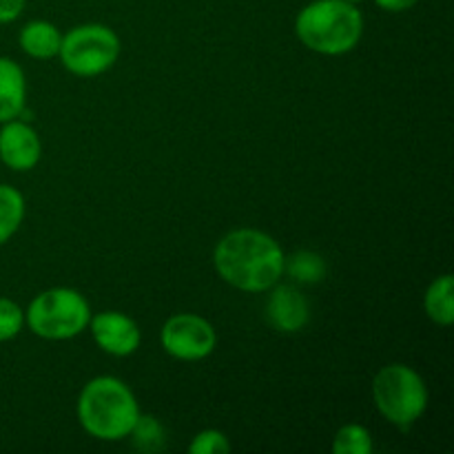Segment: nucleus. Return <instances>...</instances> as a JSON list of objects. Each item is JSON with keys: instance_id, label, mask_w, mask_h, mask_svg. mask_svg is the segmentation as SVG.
<instances>
[{"instance_id": "obj_17", "label": "nucleus", "mask_w": 454, "mask_h": 454, "mask_svg": "<svg viewBox=\"0 0 454 454\" xmlns=\"http://www.w3.org/2000/svg\"><path fill=\"white\" fill-rule=\"evenodd\" d=\"M372 450H375L372 434L362 424L341 426L333 439V452L335 454H372Z\"/></svg>"}, {"instance_id": "obj_2", "label": "nucleus", "mask_w": 454, "mask_h": 454, "mask_svg": "<svg viewBox=\"0 0 454 454\" xmlns=\"http://www.w3.org/2000/svg\"><path fill=\"white\" fill-rule=\"evenodd\" d=\"M75 415L87 434L100 442H122L142 415L133 390L114 375H100L82 386Z\"/></svg>"}, {"instance_id": "obj_15", "label": "nucleus", "mask_w": 454, "mask_h": 454, "mask_svg": "<svg viewBox=\"0 0 454 454\" xmlns=\"http://www.w3.org/2000/svg\"><path fill=\"white\" fill-rule=\"evenodd\" d=\"M284 273L297 284H319L326 279L328 264L319 253L295 251L293 255L284 257Z\"/></svg>"}, {"instance_id": "obj_16", "label": "nucleus", "mask_w": 454, "mask_h": 454, "mask_svg": "<svg viewBox=\"0 0 454 454\" xmlns=\"http://www.w3.org/2000/svg\"><path fill=\"white\" fill-rule=\"evenodd\" d=\"M127 439H131V446L137 452L145 454H158L167 448V430H164L162 421L153 415L137 417L136 426Z\"/></svg>"}, {"instance_id": "obj_3", "label": "nucleus", "mask_w": 454, "mask_h": 454, "mask_svg": "<svg viewBox=\"0 0 454 454\" xmlns=\"http://www.w3.org/2000/svg\"><path fill=\"white\" fill-rule=\"evenodd\" d=\"M300 43L319 56H344L364 35V13L348 0H313L295 18Z\"/></svg>"}, {"instance_id": "obj_19", "label": "nucleus", "mask_w": 454, "mask_h": 454, "mask_svg": "<svg viewBox=\"0 0 454 454\" xmlns=\"http://www.w3.org/2000/svg\"><path fill=\"white\" fill-rule=\"evenodd\" d=\"M191 454H229L231 452V442L222 430L217 428H207L200 430L193 437V442L189 443Z\"/></svg>"}, {"instance_id": "obj_10", "label": "nucleus", "mask_w": 454, "mask_h": 454, "mask_svg": "<svg viewBox=\"0 0 454 454\" xmlns=\"http://www.w3.org/2000/svg\"><path fill=\"white\" fill-rule=\"evenodd\" d=\"M269 300H266V319L275 331L284 335H293L309 326L310 306L304 293L288 284H275L269 288Z\"/></svg>"}, {"instance_id": "obj_20", "label": "nucleus", "mask_w": 454, "mask_h": 454, "mask_svg": "<svg viewBox=\"0 0 454 454\" xmlns=\"http://www.w3.org/2000/svg\"><path fill=\"white\" fill-rule=\"evenodd\" d=\"M27 0H0V25L18 20L25 12Z\"/></svg>"}, {"instance_id": "obj_8", "label": "nucleus", "mask_w": 454, "mask_h": 454, "mask_svg": "<svg viewBox=\"0 0 454 454\" xmlns=\"http://www.w3.org/2000/svg\"><path fill=\"white\" fill-rule=\"evenodd\" d=\"M87 328L91 331L98 348L111 357H129L142 344V331L136 319L120 310H102L91 315Z\"/></svg>"}, {"instance_id": "obj_21", "label": "nucleus", "mask_w": 454, "mask_h": 454, "mask_svg": "<svg viewBox=\"0 0 454 454\" xmlns=\"http://www.w3.org/2000/svg\"><path fill=\"white\" fill-rule=\"evenodd\" d=\"M417 3H419V0H375L377 7L384 9V12H390V13L408 12V9L415 7Z\"/></svg>"}, {"instance_id": "obj_18", "label": "nucleus", "mask_w": 454, "mask_h": 454, "mask_svg": "<svg viewBox=\"0 0 454 454\" xmlns=\"http://www.w3.org/2000/svg\"><path fill=\"white\" fill-rule=\"evenodd\" d=\"M25 328V310L9 297H0V341H12Z\"/></svg>"}, {"instance_id": "obj_7", "label": "nucleus", "mask_w": 454, "mask_h": 454, "mask_svg": "<svg viewBox=\"0 0 454 454\" xmlns=\"http://www.w3.org/2000/svg\"><path fill=\"white\" fill-rule=\"evenodd\" d=\"M160 344L177 362H202L215 350L217 333L202 315L177 313L160 328Z\"/></svg>"}, {"instance_id": "obj_1", "label": "nucleus", "mask_w": 454, "mask_h": 454, "mask_svg": "<svg viewBox=\"0 0 454 454\" xmlns=\"http://www.w3.org/2000/svg\"><path fill=\"white\" fill-rule=\"evenodd\" d=\"M284 248L260 229H235L213 248V266L222 282L244 293H266L284 275Z\"/></svg>"}, {"instance_id": "obj_11", "label": "nucleus", "mask_w": 454, "mask_h": 454, "mask_svg": "<svg viewBox=\"0 0 454 454\" xmlns=\"http://www.w3.org/2000/svg\"><path fill=\"white\" fill-rule=\"evenodd\" d=\"M27 106V75L16 60L0 56V124L20 118Z\"/></svg>"}, {"instance_id": "obj_13", "label": "nucleus", "mask_w": 454, "mask_h": 454, "mask_svg": "<svg viewBox=\"0 0 454 454\" xmlns=\"http://www.w3.org/2000/svg\"><path fill=\"white\" fill-rule=\"evenodd\" d=\"M426 315L437 326H450L454 322V278L443 273L430 282L424 295Z\"/></svg>"}, {"instance_id": "obj_14", "label": "nucleus", "mask_w": 454, "mask_h": 454, "mask_svg": "<svg viewBox=\"0 0 454 454\" xmlns=\"http://www.w3.org/2000/svg\"><path fill=\"white\" fill-rule=\"evenodd\" d=\"M25 195L12 184H0V247L7 244L25 220Z\"/></svg>"}, {"instance_id": "obj_12", "label": "nucleus", "mask_w": 454, "mask_h": 454, "mask_svg": "<svg viewBox=\"0 0 454 454\" xmlns=\"http://www.w3.org/2000/svg\"><path fill=\"white\" fill-rule=\"evenodd\" d=\"M62 31L49 20H29L18 34V44L22 51L35 60H51L60 51Z\"/></svg>"}, {"instance_id": "obj_6", "label": "nucleus", "mask_w": 454, "mask_h": 454, "mask_svg": "<svg viewBox=\"0 0 454 454\" xmlns=\"http://www.w3.org/2000/svg\"><path fill=\"white\" fill-rule=\"evenodd\" d=\"M120 49V35L109 25L84 22L62 34L58 58L69 74L78 78H96L114 69Z\"/></svg>"}, {"instance_id": "obj_22", "label": "nucleus", "mask_w": 454, "mask_h": 454, "mask_svg": "<svg viewBox=\"0 0 454 454\" xmlns=\"http://www.w3.org/2000/svg\"><path fill=\"white\" fill-rule=\"evenodd\" d=\"M348 3H355V4H359V3H364V0H348Z\"/></svg>"}, {"instance_id": "obj_9", "label": "nucleus", "mask_w": 454, "mask_h": 454, "mask_svg": "<svg viewBox=\"0 0 454 454\" xmlns=\"http://www.w3.org/2000/svg\"><path fill=\"white\" fill-rule=\"evenodd\" d=\"M43 158L38 131L27 120L13 118L0 124V162L18 173L31 171Z\"/></svg>"}, {"instance_id": "obj_4", "label": "nucleus", "mask_w": 454, "mask_h": 454, "mask_svg": "<svg viewBox=\"0 0 454 454\" xmlns=\"http://www.w3.org/2000/svg\"><path fill=\"white\" fill-rule=\"evenodd\" d=\"M372 402L395 428L408 430L424 417L430 395L424 377L406 364H388L372 380Z\"/></svg>"}, {"instance_id": "obj_5", "label": "nucleus", "mask_w": 454, "mask_h": 454, "mask_svg": "<svg viewBox=\"0 0 454 454\" xmlns=\"http://www.w3.org/2000/svg\"><path fill=\"white\" fill-rule=\"evenodd\" d=\"M91 315V306L82 293L69 286H56L38 293L29 301L25 326L40 340L67 341L87 331Z\"/></svg>"}]
</instances>
